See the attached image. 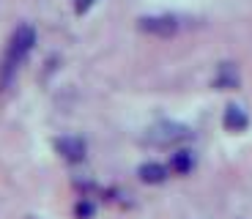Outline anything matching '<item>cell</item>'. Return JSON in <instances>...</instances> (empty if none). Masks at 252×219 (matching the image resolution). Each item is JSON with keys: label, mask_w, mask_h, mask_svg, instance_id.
<instances>
[{"label": "cell", "mask_w": 252, "mask_h": 219, "mask_svg": "<svg viewBox=\"0 0 252 219\" xmlns=\"http://www.w3.org/2000/svg\"><path fill=\"white\" fill-rule=\"evenodd\" d=\"M36 47V28L22 22L17 25V31L11 33V41H8V50H6V58H3V71H0V91H8V85L14 82L17 77V69L22 66L28 55L33 52Z\"/></svg>", "instance_id": "6da1fadb"}, {"label": "cell", "mask_w": 252, "mask_h": 219, "mask_svg": "<svg viewBox=\"0 0 252 219\" xmlns=\"http://www.w3.org/2000/svg\"><path fill=\"white\" fill-rule=\"evenodd\" d=\"M145 140L154 145H181L187 140H192V129L184 124H176V121H162V124L151 126Z\"/></svg>", "instance_id": "7a4b0ae2"}, {"label": "cell", "mask_w": 252, "mask_h": 219, "mask_svg": "<svg viewBox=\"0 0 252 219\" xmlns=\"http://www.w3.org/2000/svg\"><path fill=\"white\" fill-rule=\"evenodd\" d=\"M137 28L143 33H148V36L173 38L178 31H181V22H178V17H173V14H154V17H140Z\"/></svg>", "instance_id": "3957f363"}, {"label": "cell", "mask_w": 252, "mask_h": 219, "mask_svg": "<svg viewBox=\"0 0 252 219\" xmlns=\"http://www.w3.org/2000/svg\"><path fill=\"white\" fill-rule=\"evenodd\" d=\"M55 151L58 156L63 159V162L69 164H80L85 162V156H88V145H85V140L77 137V134H63V137H55Z\"/></svg>", "instance_id": "277c9868"}, {"label": "cell", "mask_w": 252, "mask_h": 219, "mask_svg": "<svg viewBox=\"0 0 252 219\" xmlns=\"http://www.w3.org/2000/svg\"><path fill=\"white\" fill-rule=\"evenodd\" d=\"M137 178L143 184H148V187H159V184H164L170 178V167L162 162H143L137 167Z\"/></svg>", "instance_id": "5b68a950"}, {"label": "cell", "mask_w": 252, "mask_h": 219, "mask_svg": "<svg viewBox=\"0 0 252 219\" xmlns=\"http://www.w3.org/2000/svg\"><path fill=\"white\" fill-rule=\"evenodd\" d=\"M222 126H225L227 131L239 134V131H244L247 126H250V115H247V110L241 104H227L225 113H222Z\"/></svg>", "instance_id": "8992f818"}, {"label": "cell", "mask_w": 252, "mask_h": 219, "mask_svg": "<svg viewBox=\"0 0 252 219\" xmlns=\"http://www.w3.org/2000/svg\"><path fill=\"white\" fill-rule=\"evenodd\" d=\"M195 151L192 148H176L170 154V162H167V167H170V173L176 175H189L192 170H195Z\"/></svg>", "instance_id": "52a82bcc"}, {"label": "cell", "mask_w": 252, "mask_h": 219, "mask_svg": "<svg viewBox=\"0 0 252 219\" xmlns=\"http://www.w3.org/2000/svg\"><path fill=\"white\" fill-rule=\"evenodd\" d=\"M239 71H236L233 63H222L217 69V77H214V88L217 91H236L239 88Z\"/></svg>", "instance_id": "ba28073f"}, {"label": "cell", "mask_w": 252, "mask_h": 219, "mask_svg": "<svg viewBox=\"0 0 252 219\" xmlns=\"http://www.w3.org/2000/svg\"><path fill=\"white\" fill-rule=\"evenodd\" d=\"M96 217V203L91 197H80L74 203V219H94Z\"/></svg>", "instance_id": "9c48e42d"}, {"label": "cell", "mask_w": 252, "mask_h": 219, "mask_svg": "<svg viewBox=\"0 0 252 219\" xmlns=\"http://www.w3.org/2000/svg\"><path fill=\"white\" fill-rule=\"evenodd\" d=\"M94 3H96V0H74V11L77 14H85L91 6H94Z\"/></svg>", "instance_id": "30bf717a"}]
</instances>
